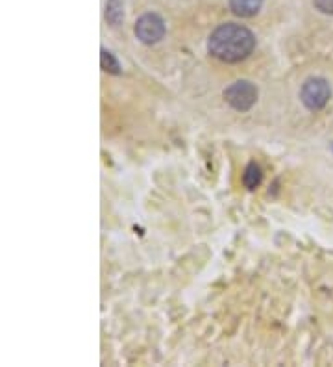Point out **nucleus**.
Here are the masks:
<instances>
[{"instance_id": "nucleus-6", "label": "nucleus", "mask_w": 333, "mask_h": 367, "mask_svg": "<svg viewBox=\"0 0 333 367\" xmlns=\"http://www.w3.org/2000/svg\"><path fill=\"white\" fill-rule=\"evenodd\" d=\"M106 19L111 26H119L124 19V0H108L106 4Z\"/></svg>"}, {"instance_id": "nucleus-3", "label": "nucleus", "mask_w": 333, "mask_h": 367, "mask_svg": "<svg viewBox=\"0 0 333 367\" xmlns=\"http://www.w3.org/2000/svg\"><path fill=\"white\" fill-rule=\"evenodd\" d=\"M224 99L237 112H248L258 100V88L248 80H237L226 88Z\"/></svg>"}, {"instance_id": "nucleus-9", "label": "nucleus", "mask_w": 333, "mask_h": 367, "mask_svg": "<svg viewBox=\"0 0 333 367\" xmlns=\"http://www.w3.org/2000/svg\"><path fill=\"white\" fill-rule=\"evenodd\" d=\"M313 4L320 13L333 16V0H313Z\"/></svg>"}, {"instance_id": "nucleus-8", "label": "nucleus", "mask_w": 333, "mask_h": 367, "mask_svg": "<svg viewBox=\"0 0 333 367\" xmlns=\"http://www.w3.org/2000/svg\"><path fill=\"white\" fill-rule=\"evenodd\" d=\"M100 64H102V69L106 71V73H111V75H119V73H121V65H119L117 58H115L109 50L102 49Z\"/></svg>"}, {"instance_id": "nucleus-7", "label": "nucleus", "mask_w": 333, "mask_h": 367, "mask_svg": "<svg viewBox=\"0 0 333 367\" xmlns=\"http://www.w3.org/2000/svg\"><path fill=\"white\" fill-rule=\"evenodd\" d=\"M261 180H263V173L258 164H248L245 167V173H243V184H245L246 189H255L260 188Z\"/></svg>"}, {"instance_id": "nucleus-5", "label": "nucleus", "mask_w": 333, "mask_h": 367, "mask_svg": "<svg viewBox=\"0 0 333 367\" xmlns=\"http://www.w3.org/2000/svg\"><path fill=\"white\" fill-rule=\"evenodd\" d=\"M263 0H230V10L237 17H254L261 10Z\"/></svg>"}, {"instance_id": "nucleus-2", "label": "nucleus", "mask_w": 333, "mask_h": 367, "mask_svg": "<svg viewBox=\"0 0 333 367\" xmlns=\"http://www.w3.org/2000/svg\"><path fill=\"white\" fill-rule=\"evenodd\" d=\"M329 97H332V88H329L328 80L320 78V76L308 78L300 90V100L309 112H320L328 104Z\"/></svg>"}, {"instance_id": "nucleus-4", "label": "nucleus", "mask_w": 333, "mask_h": 367, "mask_svg": "<svg viewBox=\"0 0 333 367\" xmlns=\"http://www.w3.org/2000/svg\"><path fill=\"white\" fill-rule=\"evenodd\" d=\"M133 32L138 35V40L145 45H156L165 35V23L156 13H145L138 19L135 26H133Z\"/></svg>"}, {"instance_id": "nucleus-1", "label": "nucleus", "mask_w": 333, "mask_h": 367, "mask_svg": "<svg viewBox=\"0 0 333 367\" xmlns=\"http://www.w3.org/2000/svg\"><path fill=\"white\" fill-rule=\"evenodd\" d=\"M254 47L255 35L246 26L236 25V23L217 26L207 40L210 54L224 64H237L245 60L252 54Z\"/></svg>"}]
</instances>
